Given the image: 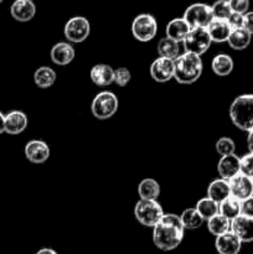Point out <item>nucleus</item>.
<instances>
[{"mask_svg":"<svg viewBox=\"0 0 253 254\" xmlns=\"http://www.w3.org/2000/svg\"><path fill=\"white\" fill-rule=\"evenodd\" d=\"M36 254H57V252L52 248H41L40 251H37Z\"/></svg>","mask_w":253,"mask_h":254,"instance_id":"nucleus-41","label":"nucleus"},{"mask_svg":"<svg viewBox=\"0 0 253 254\" xmlns=\"http://www.w3.org/2000/svg\"><path fill=\"white\" fill-rule=\"evenodd\" d=\"M211 44H212V41H211V37L208 35L207 29H205V27H195V29H191L183 41L185 52L195 54L197 56H201V55L205 54L210 49Z\"/></svg>","mask_w":253,"mask_h":254,"instance_id":"nucleus-7","label":"nucleus"},{"mask_svg":"<svg viewBox=\"0 0 253 254\" xmlns=\"http://www.w3.org/2000/svg\"><path fill=\"white\" fill-rule=\"evenodd\" d=\"M89 32H91V24L83 16L71 17L66 22L63 29L64 37L69 42H74V44L83 42L89 36Z\"/></svg>","mask_w":253,"mask_h":254,"instance_id":"nucleus-9","label":"nucleus"},{"mask_svg":"<svg viewBox=\"0 0 253 254\" xmlns=\"http://www.w3.org/2000/svg\"><path fill=\"white\" fill-rule=\"evenodd\" d=\"M233 66L235 64H233L232 57L227 54L216 55L211 62V68H212L213 73L221 77L228 76L233 71Z\"/></svg>","mask_w":253,"mask_h":254,"instance_id":"nucleus-24","label":"nucleus"},{"mask_svg":"<svg viewBox=\"0 0 253 254\" xmlns=\"http://www.w3.org/2000/svg\"><path fill=\"white\" fill-rule=\"evenodd\" d=\"M136 221L144 227L154 228L164 216V210L156 200H139L134 207Z\"/></svg>","mask_w":253,"mask_h":254,"instance_id":"nucleus-4","label":"nucleus"},{"mask_svg":"<svg viewBox=\"0 0 253 254\" xmlns=\"http://www.w3.org/2000/svg\"><path fill=\"white\" fill-rule=\"evenodd\" d=\"M183 19L189 24L191 29L195 27H207L213 20L211 6L203 2H195L186 7Z\"/></svg>","mask_w":253,"mask_h":254,"instance_id":"nucleus-8","label":"nucleus"},{"mask_svg":"<svg viewBox=\"0 0 253 254\" xmlns=\"http://www.w3.org/2000/svg\"><path fill=\"white\" fill-rule=\"evenodd\" d=\"M51 60L55 64L59 66H66L73 61L76 56L73 46L68 42H57L51 49Z\"/></svg>","mask_w":253,"mask_h":254,"instance_id":"nucleus-18","label":"nucleus"},{"mask_svg":"<svg viewBox=\"0 0 253 254\" xmlns=\"http://www.w3.org/2000/svg\"><path fill=\"white\" fill-rule=\"evenodd\" d=\"M211 10H212L213 19L218 20H227L232 14V9H231L228 0H217L211 5Z\"/></svg>","mask_w":253,"mask_h":254,"instance_id":"nucleus-32","label":"nucleus"},{"mask_svg":"<svg viewBox=\"0 0 253 254\" xmlns=\"http://www.w3.org/2000/svg\"><path fill=\"white\" fill-rule=\"evenodd\" d=\"M158 21L151 14H139L131 22V34L140 42H149L156 36Z\"/></svg>","mask_w":253,"mask_h":254,"instance_id":"nucleus-6","label":"nucleus"},{"mask_svg":"<svg viewBox=\"0 0 253 254\" xmlns=\"http://www.w3.org/2000/svg\"><path fill=\"white\" fill-rule=\"evenodd\" d=\"M246 30L253 35V11H248L245 14V25H243Z\"/></svg>","mask_w":253,"mask_h":254,"instance_id":"nucleus-39","label":"nucleus"},{"mask_svg":"<svg viewBox=\"0 0 253 254\" xmlns=\"http://www.w3.org/2000/svg\"><path fill=\"white\" fill-rule=\"evenodd\" d=\"M207 228L211 235L218 237L221 235H225L226 232L231 231V221L223 217L222 215L217 213L216 216L207 220Z\"/></svg>","mask_w":253,"mask_h":254,"instance_id":"nucleus-28","label":"nucleus"},{"mask_svg":"<svg viewBox=\"0 0 253 254\" xmlns=\"http://www.w3.org/2000/svg\"><path fill=\"white\" fill-rule=\"evenodd\" d=\"M181 222H183L185 230H197L203 225L205 220L200 216V213L196 211L195 207L188 208L184 211L180 216Z\"/></svg>","mask_w":253,"mask_h":254,"instance_id":"nucleus-31","label":"nucleus"},{"mask_svg":"<svg viewBox=\"0 0 253 254\" xmlns=\"http://www.w3.org/2000/svg\"><path fill=\"white\" fill-rule=\"evenodd\" d=\"M231 196L230 184L228 181L223 180V179H216L212 183L208 185L207 188V197L213 200L220 205L222 201L228 198Z\"/></svg>","mask_w":253,"mask_h":254,"instance_id":"nucleus-22","label":"nucleus"},{"mask_svg":"<svg viewBox=\"0 0 253 254\" xmlns=\"http://www.w3.org/2000/svg\"><path fill=\"white\" fill-rule=\"evenodd\" d=\"M230 6L232 9V12H238V14H243L248 12L250 9V0H228Z\"/></svg>","mask_w":253,"mask_h":254,"instance_id":"nucleus-36","label":"nucleus"},{"mask_svg":"<svg viewBox=\"0 0 253 254\" xmlns=\"http://www.w3.org/2000/svg\"><path fill=\"white\" fill-rule=\"evenodd\" d=\"M241 174L253 179V154L248 153L241 158Z\"/></svg>","mask_w":253,"mask_h":254,"instance_id":"nucleus-35","label":"nucleus"},{"mask_svg":"<svg viewBox=\"0 0 253 254\" xmlns=\"http://www.w3.org/2000/svg\"><path fill=\"white\" fill-rule=\"evenodd\" d=\"M206 29H207L208 35H210L211 41L217 42V44L227 41L231 35V31H232L227 20L218 19H213Z\"/></svg>","mask_w":253,"mask_h":254,"instance_id":"nucleus-20","label":"nucleus"},{"mask_svg":"<svg viewBox=\"0 0 253 254\" xmlns=\"http://www.w3.org/2000/svg\"><path fill=\"white\" fill-rule=\"evenodd\" d=\"M247 146H248V150H250V153L253 154V130H251L250 133H248Z\"/></svg>","mask_w":253,"mask_h":254,"instance_id":"nucleus-40","label":"nucleus"},{"mask_svg":"<svg viewBox=\"0 0 253 254\" xmlns=\"http://www.w3.org/2000/svg\"><path fill=\"white\" fill-rule=\"evenodd\" d=\"M190 30L191 27L183 17H176L166 25V37L176 42H183Z\"/></svg>","mask_w":253,"mask_h":254,"instance_id":"nucleus-21","label":"nucleus"},{"mask_svg":"<svg viewBox=\"0 0 253 254\" xmlns=\"http://www.w3.org/2000/svg\"><path fill=\"white\" fill-rule=\"evenodd\" d=\"M241 215L253 218V196L241 201Z\"/></svg>","mask_w":253,"mask_h":254,"instance_id":"nucleus-38","label":"nucleus"},{"mask_svg":"<svg viewBox=\"0 0 253 254\" xmlns=\"http://www.w3.org/2000/svg\"><path fill=\"white\" fill-rule=\"evenodd\" d=\"M252 181H253V179H252Z\"/></svg>","mask_w":253,"mask_h":254,"instance_id":"nucleus-44","label":"nucleus"},{"mask_svg":"<svg viewBox=\"0 0 253 254\" xmlns=\"http://www.w3.org/2000/svg\"><path fill=\"white\" fill-rule=\"evenodd\" d=\"M158 54L159 57L175 60L180 55L179 42L174 41V40L169 39V37H163L158 42Z\"/></svg>","mask_w":253,"mask_h":254,"instance_id":"nucleus-27","label":"nucleus"},{"mask_svg":"<svg viewBox=\"0 0 253 254\" xmlns=\"http://www.w3.org/2000/svg\"><path fill=\"white\" fill-rule=\"evenodd\" d=\"M25 156L30 163L42 164L50 158V146L44 140H30L25 145Z\"/></svg>","mask_w":253,"mask_h":254,"instance_id":"nucleus-12","label":"nucleus"},{"mask_svg":"<svg viewBox=\"0 0 253 254\" xmlns=\"http://www.w3.org/2000/svg\"><path fill=\"white\" fill-rule=\"evenodd\" d=\"M215 247L218 254H238L242 248V242L232 231H228L225 235L216 237Z\"/></svg>","mask_w":253,"mask_h":254,"instance_id":"nucleus-14","label":"nucleus"},{"mask_svg":"<svg viewBox=\"0 0 253 254\" xmlns=\"http://www.w3.org/2000/svg\"><path fill=\"white\" fill-rule=\"evenodd\" d=\"M57 74L54 68L49 66H41L35 71L34 73V82L39 88L46 89L54 86L56 82Z\"/></svg>","mask_w":253,"mask_h":254,"instance_id":"nucleus-23","label":"nucleus"},{"mask_svg":"<svg viewBox=\"0 0 253 254\" xmlns=\"http://www.w3.org/2000/svg\"><path fill=\"white\" fill-rule=\"evenodd\" d=\"M5 131V116L0 112V134Z\"/></svg>","mask_w":253,"mask_h":254,"instance_id":"nucleus-42","label":"nucleus"},{"mask_svg":"<svg viewBox=\"0 0 253 254\" xmlns=\"http://www.w3.org/2000/svg\"><path fill=\"white\" fill-rule=\"evenodd\" d=\"M227 22L232 30L243 29V25H245V15L238 14V12H232L230 15V17L227 19Z\"/></svg>","mask_w":253,"mask_h":254,"instance_id":"nucleus-37","label":"nucleus"},{"mask_svg":"<svg viewBox=\"0 0 253 254\" xmlns=\"http://www.w3.org/2000/svg\"><path fill=\"white\" fill-rule=\"evenodd\" d=\"M218 206H220V215H222L227 220L232 221L241 215V201L232 196L226 198Z\"/></svg>","mask_w":253,"mask_h":254,"instance_id":"nucleus-30","label":"nucleus"},{"mask_svg":"<svg viewBox=\"0 0 253 254\" xmlns=\"http://www.w3.org/2000/svg\"><path fill=\"white\" fill-rule=\"evenodd\" d=\"M138 195L141 200H156L160 195V185L154 179H144L138 186Z\"/></svg>","mask_w":253,"mask_h":254,"instance_id":"nucleus-26","label":"nucleus"},{"mask_svg":"<svg viewBox=\"0 0 253 254\" xmlns=\"http://www.w3.org/2000/svg\"><path fill=\"white\" fill-rule=\"evenodd\" d=\"M27 116L21 111H11L5 116V133L17 135L27 128Z\"/></svg>","mask_w":253,"mask_h":254,"instance_id":"nucleus-17","label":"nucleus"},{"mask_svg":"<svg viewBox=\"0 0 253 254\" xmlns=\"http://www.w3.org/2000/svg\"><path fill=\"white\" fill-rule=\"evenodd\" d=\"M241 171V158H238L236 154L231 155L221 156L220 161L217 164V173L221 179L228 181L235 178Z\"/></svg>","mask_w":253,"mask_h":254,"instance_id":"nucleus-15","label":"nucleus"},{"mask_svg":"<svg viewBox=\"0 0 253 254\" xmlns=\"http://www.w3.org/2000/svg\"><path fill=\"white\" fill-rule=\"evenodd\" d=\"M119 107L118 98L113 92L103 91L97 94L91 104V111L94 118L107 121L117 113Z\"/></svg>","mask_w":253,"mask_h":254,"instance_id":"nucleus-5","label":"nucleus"},{"mask_svg":"<svg viewBox=\"0 0 253 254\" xmlns=\"http://www.w3.org/2000/svg\"><path fill=\"white\" fill-rule=\"evenodd\" d=\"M2 1H4V0H0V2H2Z\"/></svg>","mask_w":253,"mask_h":254,"instance_id":"nucleus-43","label":"nucleus"},{"mask_svg":"<svg viewBox=\"0 0 253 254\" xmlns=\"http://www.w3.org/2000/svg\"><path fill=\"white\" fill-rule=\"evenodd\" d=\"M184 233L185 228L180 216L175 213H164L158 225L153 228V242L156 248L169 252L180 246Z\"/></svg>","mask_w":253,"mask_h":254,"instance_id":"nucleus-1","label":"nucleus"},{"mask_svg":"<svg viewBox=\"0 0 253 254\" xmlns=\"http://www.w3.org/2000/svg\"><path fill=\"white\" fill-rule=\"evenodd\" d=\"M131 73L126 67H119L114 69V83L119 87H126L130 82Z\"/></svg>","mask_w":253,"mask_h":254,"instance_id":"nucleus-34","label":"nucleus"},{"mask_svg":"<svg viewBox=\"0 0 253 254\" xmlns=\"http://www.w3.org/2000/svg\"><path fill=\"white\" fill-rule=\"evenodd\" d=\"M230 184L231 196L237 198L238 201H243L246 198L253 196V181L243 174H237L235 178L228 180Z\"/></svg>","mask_w":253,"mask_h":254,"instance_id":"nucleus-10","label":"nucleus"},{"mask_svg":"<svg viewBox=\"0 0 253 254\" xmlns=\"http://www.w3.org/2000/svg\"><path fill=\"white\" fill-rule=\"evenodd\" d=\"M251 40H252V35L243 27V29H237L231 31L227 44L230 45L231 49L236 50V51H242V50H246L250 46Z\"/></svg>","mask_w":253,"mask_h":254,"instance_id":"nucleus-25","label":"nucleus"},{"mask_svg":"<svg viewBox=\"0 0 253 254\" xmlns=\"http://www.w3.org/2000/svg\"><path fill=\"white\" fill-rule=\"evenodd\" d=\"M231 231L242 243L253 242V218L240 215L231 221Z\"/></svg>","mask_w":253,"mask_h":254,"instance_id":"nucleus-13","label":"nucleus"},{"mask_svg":"<svg viewBox=\"0 0 253 254\" xmlns=\"http://www.w3.org/2000/svg\"><path fill=\"white\" fill-rule=\"evenodd\" d=\"M195 208L205 221L210 220L211 217H213V216H216L217 213H220V206H218V203L208 197H203L201 198V200H198Z\"/></svg>","mask_w":253,"mask_h":254,"instance_id":"nucleus-29","label":"nucleus"},{"mask_svg":"<svg viewBox=\"0 0 253 254\" xmlns=\"http://www.w3.org/2000/svg\"><path fill=\"white\" fill-rule=\"evenodd\" d=\"M202 73L201 56L185 52L174 60V78L181 84H191Z\"/></svg>","mask_w":253,"mask_h":254,"instance_id":"nucleus-2","label":"nucleus"},{"mask_svg":"<svg viewBox=\"0 0 253 254\" xmlns=\"http://www.w3.org/2000/svg\"><path fill=\"white\" fill-rule=\"evenodd\" d=\"M230 118L236 128L250 133L253 130V94H241L230 106Z\"/></svg>","mask_w":253,"mask_h":254,"instance_id":"nucleus-3","label":"nucleus"},{"mask_svg":"<svg viewBox=\"0 0 253 254\" xmlns=\"http://www.w3.org/2000/svg\"><path fill=\"white\" fill-rule=\"evenodd\" d=\"M150 76L159 83H165L174 78V60L159 57L150 66Z\"/></svg>","mask_w":253,"mask_h":254,"instance_id":"nucleus-11","label":"nucleus"},{"mask_svg":"<svg viewBox=\"0 0 253 254\" xmlns=\"http://www.w3.org/2000/svg\"><path fill=\"white\" fill-rule=\"evenodd\" d=\"M216 153L221 156L231 155V154H235L236 150V144L235 141L232 140L228 136H222V138L218 139L215 144Z\"/></svg>","mask_w":253,"mask_h":254,"instance_id":"nucleus-33","label":"nucleus"},{"mask_svg":"<svg viewBox=\"0 0 253 254\" xmlns=\"http://www.w3.org/2000/svg\"><path fill=\"white\" fill-rule=\"evenodd\" d=\"M92 82L96 86L107 87L109 84L114 83V68L109 64H94L89 72Z\"/></svg>","mask_w":253,"mask_h":254,"instance_id":"nucleus-19","label":"nucleus"},{"mask_svg":"<svg viewBox=\"0 0 253 254\" xmlns=\"http://www.w3.org/2000/svg\"><path fill=\"white\" fill-rule=\"evenodd\" d=\"M10 14L16 21L27 22L34 19L36 5L32 0H15L10 7Z\"/></svg>","mask_w":253,"mask_h":254,"instance_id":"nucleus-16","label":"nucleus"}]
</instances>
